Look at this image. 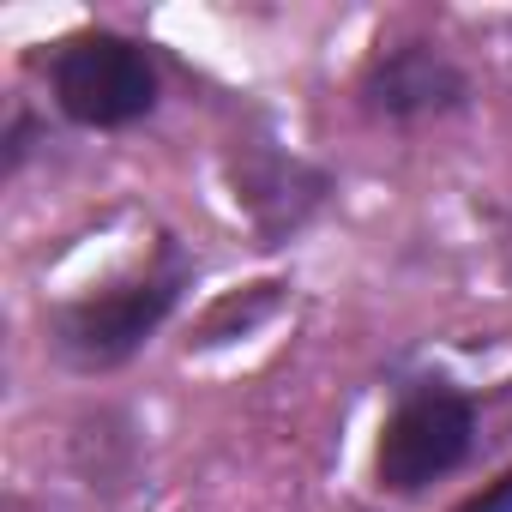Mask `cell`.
Instances as JSON below:
<instances>
[{"label":"cell","instance_id":"obj_7","mask_svg":"<svg viewBox=\"0 0 512 512\" xmlns=\"http://www.w3.org/2000/svg\"><path fill=\"white\" fill-rule=\"evenodd\" d=\"M452 512H512V470H500L494 482H482L476 494H464Z\"/></svg>","mask_w":512,"mask_h":512},{"label":"cell","instance_id":"obj_3","mask_svg":"<svg viewBox=\"0 0 512 512\" xmlns=\"http://www.w3.org/2000/svg\"><path fill=\"white\" fill-rule=\"evenodd\" d=\"M476 452V398L446 374H416L398 386L380 446H374V482L398 500L428 494L434 482L458 476Z\"/></svg>","mask_w":512,"mask_h":512},{"label":"cell","instance_id":"obj_6","mask_svg":"<svg viewBox=\"0 0 512 512\" xmlns=\"http://www.w3.org/2000/svg\"><path fill=\"white\" fill-rule=\"evenodd\" d=\"M37 145H49V121L19 97V103L7 109V133H0V175L13 181V175L31 163V151H37Z\"/></svg>","mask_w":512,"mask_h":512},{"label":"cell","instance_id":"obj_5","mask_svg":"<svg viewBox=\"0 0 512 512\" xmlns=\"http://www.w3.org/2000/svg\"><path fill=\"white\" fill-rule=\"evenodd\" d=\"M229 181H235V205L247 211L260 247H284L332 199V175L290 157V151H278L272 139H247L235 151V163H229Z\"/></svg>","mask_w":512,"mask_h":512},{"label":"cell","instance_id":"obj_4","mask_svg":"<svg viewBox=\"0 0 512 512\" xmlns=\"http://www.w3.org/2000/svg\"><path fill=\"white\" fill-rule=\"evenodd\" d=\"M356 103L362 115L386 121V127H416L434 115H458L470 103V73L428 37H398L380 43L356 79Z\"/></svg>","mask_w":512,"mask_h":512},{"label":"cell","instance_id":"obj_1","mask_svg":"<svg viewBox=\"0 0 512 512\" xmlns=\"http://www.w3.org/2000/svg\"><path fill=\"white\" fill-rule=\"evenodd\" d=\"M193 284V260L181 253L175 235H157L151 260L133 266L127 278L103 284V290H85V296H67L49 308V350L61 368L73 374H115L127 368L181 308Z\"/></svg>","mask_w":512,"mask_h":512},{"label":"cell","instance_id":"obj_2","mask_svg":"<svg viewBox=\"0 0 512 512\" xmlns=\"http://www.w3.org/2000/svg\"><path fill=\"white\" fill-rule=\"evenodd\" d=\"M37 67H43L55 115L85 127V133L139 127L163 103V61H157V49L127 37V31H109V25H85V31L55 37Z\"/></svg>","mask_w":512,"mask_h":512}]
</instances>
